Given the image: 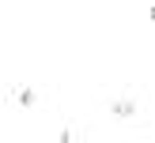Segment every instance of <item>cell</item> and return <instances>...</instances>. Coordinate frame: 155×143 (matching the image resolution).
I'll use <instances>...</instances> for the list:
<instances>
[{"label": "cell", "mask_w": 155, "mask_h": 143, "mask_svg": "<svg viewBox=\"0 0 155 143\" xmlns=\"http://www.w3.org/2000/svg\"><path fill=\"white\" fill-rule=\"evenodd\" d=\"M34 102H38V94H34L30 87H23V90H19V105H27V109H30Z\"/></svg>", "instance_id": "cell-2"}, {"label": "cell", "mask_w": 155, "mask_h": 143, "mask_svg": "<svg viewBox=\"0 0 155 143\" xmlns=\"http://www.w3.org/2000/svg\"><path fill=\"white\" fill-rule=\"evenodd\" d=\"M110 113H114V117H133V113H136V102H129V98H125V102H114Z\"/></svg>", "instance_id": "cell-1"}, {"label": "cell", "mask_w": 155, "mask_h": 143, "mask_svg": "<svg viewBox=\"0 0 155 143\" xmlns=\"http://www.w3.org/2000/svg\"><path fill=\"white\" fill-rule=\"evenodd\" d=\"M151 23H155V4H151Z\"/></svg>", "instance_id": "cell-3"}]
</instances>
